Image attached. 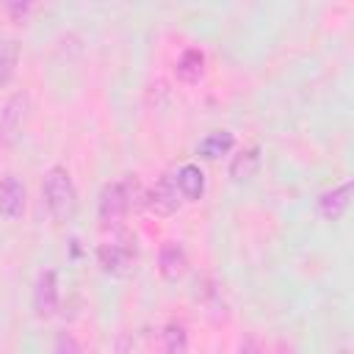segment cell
Segmentation results:
<instances>
[{"label": "cell", "instance_id": "4", "mask_svg": "<svg viewBox=\"0 0 354 354\" xmlns=\"http://www.w3.org/2000/svg\"><path fill=\"white\" fill-rule=\"evenodd\" d=\"M30 111H33V100H30V91H14L3 108H0V136L3 138H17L28 119H30Z\"/></svg>", "mask_w": 354, "mask_h": 354}, {"label": "cell", "instance_id": "2", "mask_svg": "<svg viewBox=\"0 0 354 354\" xmlns=\"http://www.w3.org/2000/svg\"><path fill=\"white\" fill-rule=\"evenodd\" d=\"M136 185L138 180L136 177H127V180H116V183H108L102 191H100V202H97V213H100V221L102 224H119L133 199H136Z\"/></svg>", "mask_w": 354, "mask_h": 354}, {"label": "cell", "instance_id": "5", "mask_svg": "<svg viewBox=\"0 0 354 354\" xmlns=\"http://www.w3.org/2000/svg\"><path fill=\"white\" fill-rule=\"evenodd\" d=\"M144 205L149 213L155 216H174L180 207H183V196L177 191V183H174V174H160L155 180V185L144 194Z\"/></svg>", "mask_w": 354, "mask_h": 354}, {"label": "cell", "instance_id": "16", "mask_svg": "<svg viewBox=\"0 0 354 354\" xmlns=\"http://www.w3.org/2000/svg\"><path fill=\"white\" fill-rule=\"evenodd\" d=\"M53 354H83V346L77 343V337H75L72 332H61V335L55 337Z\"/></svg>", "mask_w": 354, "mask_h": 354}, {"label": "cell", "instance_id": "12", "mask_svg": "<svg viewBox=\"0 0 354 354\" xmlns=\"http://www.w3.org/2000/svg\"><path fill=\"white\" fill-rule=\"evenodd\" d=\"M257 166H260V147L257 144H252V147H246V149H241L238 155H232V160H230V177L232 180H249L254 171H257Z\"/></svg>", "mask_w": 354, "mask_h": 354}, {"label": "cell", "instance_id": "14", "mask_svg": "<svg viewBox=\"0 0 354 354\" xmlns=\"http://www.w3.org/2000/svg\"><path fill=\"white\" fill-rule=\"evenodd\" d=\"M163 354H185L188 351V329L183 321H169L160 332Z\"/></svg>", "mask_w": 354, "mask_h": 354}, {"label": "cell", "instance_id": "9", "mask_svg": "<svg viewBox=\"0 0 354 354\" xmlns=\"http://www.w3.org/2000/svg\"><path fill=\"white\" fill-rule=\"evenodd\" d=\"M185 266H188L185 249L177 241H166L160 246V252H158V271H160V277L169 279V282H177L185 274Z\"/></svg>", "mask_w": 354, "mask_h": 354}, {"label": "cell", "instance_id": "17", "mask_svg": "<svg viewBox=\"0 0 354 354\" xmlns=\"http://www.w3.org/2000/svg\"><path fill=\"white\" fill-rule=\"evenodd\" d=\"M241 354H260L257 340H254V337H246V340L241 343Z\"/></svg>", "mask_w": 354, "mask_h": 354}, {"label": "cell", "instance_id": "1", "mask_svg": "<svg viewBox=\"0 0 354 354\" xmlns=\"http://www.w3.org/2000/svg\"><path fill=\"white\" fill-rule=\"evenodd\" d=\"M41 194H44V205L53 216V221L64 224L75 216L77 210V188L69 177V171L64 166H50L44 171V183H41Z\"/></svg>", "mask_w": 354, "mask_h": 354}, {"label": "cell", "instance_id": "10", "mask_svg": "<svg viewBox=\"0 0 354 354\" xmlns=\"http://www.w3.org/2000/svg\"><path fill=\"white\" fill-rule=\"evenodd\" d=\"M205 69H207L205 53L199 47H188V50H183V55L174 64V77L180 83H185V86H194V83H199L205 77Z\"/></svg>", "mask_w": 354, "mask_h": 354}, {"label": "cell", "instance_id": "13", "mask_svg": "<svg viewBox=\"0 0 354 354\" xmlns=\"http://www.w3.org/2000/svg\"><path fill=\"white\" fill-rule=\"evenodd\" d=\"M232 144H235V138H232L230 130H216V133L205 136V138L196 144V155H202V158H207V160H216V158L227 155V152L232 149Z\"/></svg>", "mask_w": 354, "mask_h": 354}, {"label": "cell", "instance_id": "6", "mask_svg": "<svg viewBox=\"0 0 354 354\" xmlns=\"http://www.w3.org/2000/svg\"><path fill=\"white\" fill-rule=\"evenodd\" d=\"M28 207V188L17 174H6L0 180V216L6 221H17L22 218Z\"/></svg>", "mask_w": 354, "mask_h": 354}, {"label": "cell", "instance_id": "11", "mask_svg": "<svg viewBox=\"0 0 354 354\" xmlns=\"http://www.w3.org/2000/svg\"><path fill=\"white\" fill-rule=\"evenodd\" d=\"M174 183H177L183 202H199L205 194V171L196 163H183L174 171Z\"/></svg>", "mask_w": 354, "mask_h": 354}, {"label": "cell", "instance_id": "7", "mask_svg": "<svg viewBox=\"0 0 354 354\" xmlns=\"http://www.w3.org/2000/svg\"><path fill=\"white\" fill-rule=\"evenodd\" d=\"M58 310V277L53 268L39 271L33 285V313L39 318H53Z\"/></svg>", "mask_w": 354, "mask_h": 354}, {"label": "cell", "instance_id": "8", "mask_svg": "<svg viewBox=\"0 0 354 354\" xmlns=\"http://www.w3.org/2000/svg\"><path fill=\"white\" fill-rule=\"evenodd\" d=\"M348 202H351V180H343V183H337V185H332V188L318 194L315 210H318L321 218L337 221L348 210Z\"/></svg>", "mask_w": 354, "mask_h": 354}, {"label": "cell", "instance_id": "15", "mask_svg": "<svg viewBox=\"0 0 354 354\" xmlns=\"http://www.w3.org/2000/svg\"><path fill=\"white\" fill-rule=\"evenodd\" d=\"M19 64V41L17 39H0V86H6Z\"/></svg>", "mask_w": 354, "mask_h": 354}, {"label": "cell", "instance_id": "3", "mask_svg": "<svg viewBox=\"0 0 354 354\" xmlns=\"http://www.w3.org/2000/svg\"><path fill=\"white\" fill-rule=\"evenodd\" d=\"M97 263L111 277H127L133 271V266H136V241L116 238V241L102 243L97 249Z\"/></svg>", "mask_w": 354, "mask_h": 354}]
</instances>
